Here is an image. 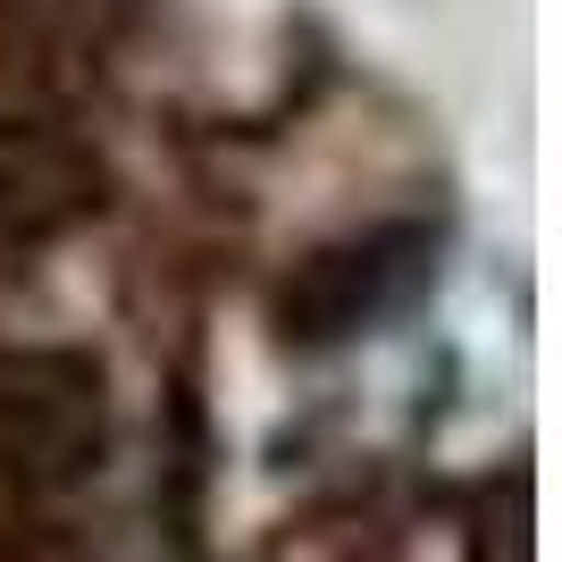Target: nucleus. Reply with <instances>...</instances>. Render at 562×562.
Returning <instances> with one entry per match:
<instances>
[{
  "instance_id": "nucleus-1",
  "label": "nucleus",
  "mask_w": 562,
  "mask_h": 562,
  "mask_svg": "<svg viewBox=\"0 0 562 562\" xmlns=\"http://www.w3.org/2000/svg\"><path fill=\"white\" fill-rule=\"evenodd\" d=\"M110 453V378L76 345L0 352V487L68 495Z\"/></svg>"
},
{
  "instance_id": "nucleus-4",
  "label": "nucleus",
  "mask_w": 562,
  "mask_h": 562,
  "mask_svg": "<svg viewBox=\"0 0 562 562\" xmlns=\"http://www.w3.org/2000/svg\"><path fill=\"white\" fill-rule=\"evenodd\" d=\"M470 554H479V562H495V554H504V562H529V487H520V479L504 487V520L479 513V538H470Z\"/></svg>"
},
{
  "instance_id": "nucleus-2",
  "label": "nucleus",
  "mask_w": 562,
  "mask_h": 562,
  "mask_svg": "<svg viewBox=\"0 0 562 562\" xmlns=\"http://www.w3.org/2000/svg\"><path fill=\"white\" fill-rule=\"evenodd\" d=\"M428 278V227H370L319 252L278 285V336L285 345H345L370 319L403 311Z\"/></svg>"
},
{
  "instance_id": "nucleus-3",
  "label": "nucleus",
  "mask_w": 562,
  "mask_h": 562,
  "mask_svg": "<svg viewBox=\"0 0 562 562\" xmlns=\"http://www.w3.org/2000/svg\"><path fill=\"white\" fill-rule=\"evenodd\" d=\"M93 202V168L50 143H0V260L34 252L59 218Z\"/></svg>"
}]
</instances>
